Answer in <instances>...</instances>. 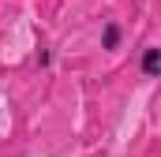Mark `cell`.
Listing matches in <instances>:
<instances>
[{
    "instance_id": "cell-1",
    "label": "cell",
    "mask_w": 161,
    "mask_h": 157,
    "mask_svg": "<svg viewBox=\"0 0 161 157\" xmlns=\"http://www.w3.org/2000/svg\"><path fill=\"white\" fill-rule=\"evenodd\" d=\"M142 75H150V78L161 75V49H146L142 52Z\"/></svg>"
},
{
    "instance_id": "cell-2",
    "label": "cell",
    "mask_w": 161,
    "mask_h": 157,
    "mask_svg": "<svg viewBox=\"0 0 161 157\" xmlns=\"http://www.w3.org/2000/svg\"><path fill=\"white\" fill-rule=\"evenodd\" d=\"M120 45V26L116 23H105V30H101V49H116Z\"/></svg>"
},
{
    "instance_id": "cell-3",
    "label": "cell",
    "mask_w": 161,
    "mask_h": 157,
    "mask_svg": "<svg viewBox=\"0 0 161 157\" xmlns=\"http://www.w3.org/2000/svg\"><path fill=\"white\" fill-rule=\"evenodd\" d=\"M38 64H41V68H49V64H53V52H45V49H41V52H38Z\"/></svg>"
}]
</instances>
